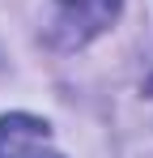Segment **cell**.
<instances>
[{
    "label": "cell",
    "instance_id": "1",
    "mask_svg": "<svg viewBox=\"0 0 153 158\" xmlns=\"http://www.w3.org/2000/svg\"><path fill=\"white\" fill-rule=\"evenodd\" d=\"M119 13V0H55V43L81 47Z\"/></svg>",
    "mask_w": 153,
    "mask_h": 158
},
{
    "label": "cell",
    "instance_id": "2",
    "mask_svg": "<svg viewBox=\"0 0 153 158\" xmlns=\"http://www.w3.org/2000/svg\"><path fill=\"white\" fill-rule=\"evenodd\" d=\"M0 158H64L51 145V132L43 120L13 111V115H0Z\"/></svg>",
    "mask_w": 153,
    "mask_h": 158
}]
</instances>
